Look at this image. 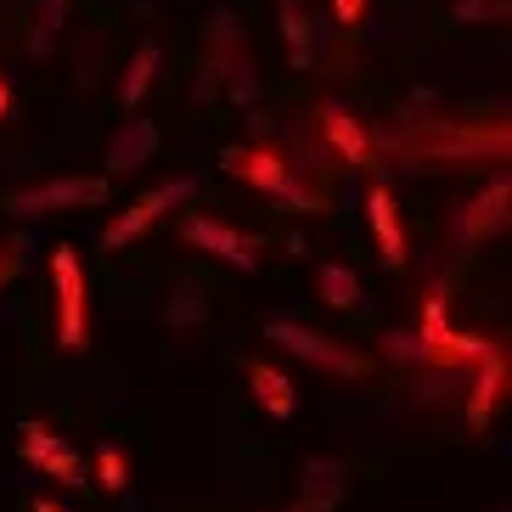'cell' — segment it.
<instances>
[{"instance_id":"6da1fadb","label":"cell","mask_w":512,"mask_h":512,"mask_svg":"<svg viewBox=\"0 0 512 512\" xmlns=\"http://www.w3.org/2000/svg\"><path fill=\"white\" fill-rule=\"evenodd\" d=\"M394 147H406L411 158H422V164H484V158H507L512 147V130L507 124H451V119H417V130L411 136H400L394 130Z\"/></svg>"},{"instance_id":"7a4b0ae2","label":"cell","mask_w":512,"mask_h":512,"mask_svg":"<svg viewBox=\"0 0 512 512\" xmlns=\"http://www.w3.org/2000/svg\"><path fill=\"white\" fill-rule=\"evenodd\" d=\"M51 282H57V349L85 355L91 349V287H85V265L68 242L51 248Z\"/></svg>"},{"instance_id":"3957f363","label":"cell","mask_w":512,"mask_h":512,"mask_svg":"<svg viewBox=\"0 0 512 512\" xmlns=\"http://www.w3.org/2000/svg\"><path fill=\"white\" fill-rule=\"evenodd\" d=\"M220 169H226V175H237V181H248V186H259V192L287 197V203H293V209H304V214L327 209L316 192H304V186L293 181V164H287L282 152H271V147H226V152H220Z\"/></svg>"},{"instance_id":"277c9868","label":"cell","mask_w":512,"mask_h":512,"mask_svg":"<svg viewBox=\"0 0 512 512\" xmlns=\"http://www.w3.org/2000/svg\"><path fill=\"white\" fill-rule=\"evenodd\" d=\"M85 203H107V175H57L40 186H17V192H6L0 209L12 220H46V214L85 209Z\"/></svg>"},{"instance_id":"5b68a950","label":"cell","mask_w":512,"mask_h":512,"mask_svg":"<svg viewBox=\"0 0 512 512\" xmlns=\"http://www.w3.org/2000/svg\"><path fill=\"white\" fill-rule=\"evenodd\" d=\"M417 344H422V361L428 366H473L490 349V338H479V332H456L451 327V299H445V287H434L428 293V304H422V327H417Z\"/></svg>"},{"instance_id":"8992f818","label":"cell","mask_w":512,"mask_h":512,"mask_svg":"<svg viewBox=\"0 0 512 512\" xmlns=\"http://www.w3.org/2000/svg\"><path fill=\"white\" fill-rule=\"evenodd\" d=\"M265 344L287 349V355H299V361L321 366V372H332V377H366L372 372L366 355H355V349H344V344H332V338H321V332H310L304 321H271V327H265Z\"/></svg>"},{"instance_id":"52a82bcc","label":"cell","mask_w":512,"mask_h":512,"mask_svg":"<svg viewBox=\"0 0 512 512\" xmlns=\"http://www.w3.org/2000/svg\"><path fill=\"white\" fill-rule=\"evenodd\" d=\"M192 197H197V181H186V175H175V181H164V186H152V192H141L124 214H113V220H107V231H102L107 248H124V242H136L141 231H152L169 209H175V203H192Z\"/></svg>"},{"instance_id":"ba28073f","label":"cell","mask_w":512,"mask_h":512,"mask_svg":"<svg viewBox=\"0 0 512 512\" xmlns=\"http://www.w3.org/2000/svg\"><path fill=\"white\" fill-rule=\"evenodd\" d=\"M181 237L192 242V248H203V254H214L220 265H231V271H254L259 254H265V242H259V237L226 226V220H214V214H186Z\"/></svg>"},{"instance_id":"9c48e42d","label":"cell","mask_w":512,"mask_h":512,"mask_svg":"<svg viewBox=\"0 0 512 512\" xmlns=\"http://www.w3.org/2000/svg\"><path fill=\"white\" fill-rule=\"evenodd\" d=\"M17 434H23V462H29V467H40L46 479L68 484V490L85 484V456H79L62 434H51L46 422H23Z\"/></svg>"},{"instance_id":"30bf717a","label":"cell","mask_w":512,"mask_h":512,"mask_svg":"<svg viewBox=\"0 0 512 512\" xmlns=\"http://www.w3.org/2000/svg\"><path fill=\"white\" fill-rule=\"evenodd\" d=\"M507 197H512V186H507V175H496V181L484 186L467 209H456V248H479V242H490V237H501L507 231V220H512V209H507Z\"/></svg>"},{"instance_id":"8fae6325","label":"cell","mask_w":512,"mask_h":512,"mask_svg":"<svg viewBox=\"0 0 512 512\" xmlns=\"http://www.w3.org/2000/svg\"><path fill=\"white\" fill-rule=\"evenodd\" d=\"M366 220H372V237H377V254L389 271L406 265V226H400V209H394V192L383 181L366 186Z\"/></svg>"},{"instance_id":"7c38bea8","label":"cell","mask_w":512,"mask_h":512,"mask_svg":"<svg viewBox=\"0 0 512 512\" xmlns=\"http://www.w3.org/2000/svg\"><path fill=\"white\" fill-rule=\"evenodd\" d=\"M321 136L332 141V152H338L344 164L372 169V136H366V124L355 119V113H344L338 102H327V107H321Z\"/></svg>"},{"instance_id":"4fadbf2b","label":"cell","mask_w":512,"mask_h":512,"mask_svg":"<svg viewBox=\"0 0 512 512\" xmlns=\"http://www.w3.org/2000/svg\"><path fill=\"white\" fill-rule=\"evenodd\" d=\"M473 366H479V389H473V400H467V422H473V428H484V422L496 417L501 394H507V349L490 344Z\"/></svg>"},{"instance_id":"5bb4252c","label":"cell","mask_w":512,"mask_h":512,"mask_svg":"<svg viewBox=\"0 0 512 512\" xmlns=\"http://www.w3.org/2000/svg\"><path fill=\"white\" fill-rule=\"evenodd\" d=\"M158 152V124L152 119H124L119 130H113V141H107V169L113 175H130V169H141Z\"/></svg>"},{"instance_id":"9a60e30c","label":"cell","mask_w":512,"mask_h":512,"mask_svg":"<svg viewBox=\"0 0 512 512\" xmlns=\"http://www.w3.org/2000/svg\"><path fill=\"white\" fill-rule=\"evenodd\" d=\"M338 501H344V462H310L304 467L299 512H332Z\"/></svg>"},{"instance_id":"2e32d148","label":"cell","mask_w":512,"mask_h":512,"mask_svg":"<svg viewBox=\"0 0 512 512\" xmlns=\"http://www.w3.org/2000/svg\"><path fill=\"white\" fill-rule=\"evenodd\" d=\"M248 383H254V394H259V406L271 411L276 422H287L293 411H299V394H293V383H287L276 366H265V361H248Z\"/></svg>"},{"instance_id":"e0dca14e","label":"cell","mask_w":512,"mask_h":512,"mask_svg":"<svg viewBox=\"0 0 512 512\" xmlns=\"http://www.w3.org/2000/svg\"><path fill=\"white\" fill-rule=\"evenodd\" d=\"M158 62H164L158 40H141V46H136V62H130V74H124V85H119V107H124V113H136L141 96L152 91V74H158Z\"/></svg>"},{"instance_id":"ac0fdd59","label":"cell","mask_w":512,"mask_h":512,"mask_svg":"<svg viewBox=\"0 0 512 512\" xmlns=\"http://www.w3.org/2000/svg\"><path fill=\"white\" fill-rule=\"evenodd\" d=\"M316 293H321V304H332V310H349V304H361V276L349 271V265H321Z\"/></svg>"},{"instance_id":"d6986e66","label":"cell","mask_w":512,"mask_h":512,"mask_svg":"<svg viewBox=\"0 0 512 512\" xmlns=\"http://www.w3.org/2000/svg\"><path fill=\"white\" fill-rule=\"evenodd\" d=\"M276 12H282V40H287V57L299 62H310V17H304V6L299 0H276Z\"/></svg>"},{"instance_id":"ffe728a7","label":"cell","mask_w":512,"mask_h":512,"mask_svg":"<svg viewBox=\"0 0 512 512\" xmlns=\"http://www.w3.org/2000/svg\"><path fill=\"white\" fill-rule=\"evenodd\" d=\"M62 17H68V0H40V17H34V34H29L34 57H51V51H57Z\"/></svg>"},{"instance_id":"44dd1931","label":"cell","mask_w":512,"mask_h":512,"mask_svg":"<svg viewBox=\"0 0 512 512\" xmlns=\"http://www.w3.org/2000/svg\"><path fill=\"white\" fill-rule=\"evenodd\" d=\"M96 484H102V490H113V496L130 484V462H124V451L113 445V439H107V445H96Z\"/></svg>"},{"instance_id":"7402d4cb","label":"cell","mask_w":512,"mask_h":512,"mask_svg":"<svg viewBox=\"0 0 512 512\" xmlns=\"http://www.w3.org/2000/svg\"><path fill=\"white\" fill-rule=\"evenodd\" d=\"M451 17L467 29H490V23H507V0H451Z\"/></svg>"},{"instance_id":"603a6c76","label":"cell","mask_w":512,"mask_h":512,"mask_svg":"<svg viewBox=\"0 0 512 512\" xmlns=\"http://www.w3.org/2000/svg\"><path fill=\"white\" fill-rule=\"evenodd\" d=\"M197 321H203V293L186 282L181 293L169 299V327H197Z\"/></svg>"},{"instance_id":"cb8c5ba5","label":"cell","mask_w":512,"mask_h":512,"mask_svg":"<svg viewBox=\"0 0 512 512\" xmlns=\"http://www.w3.org/2000/svg\"><path fill=\"white\" fill-rule=\"evenodd\" d=\"M23 248H29V237H23V231H17V237H6L0 242V287L12 282L17 271H23Z\"/></svg>"},{"instance_id":"d4e9b609","label":"cell","mask_w":512,"mask_h":512,"mask_svg":"<svg viewBox=\"0 0 512 512\" xmlns=\"http://www.w3.org/2000/svg\"><path fill=\"white\" fill-rule=\"evenodd\" d=\"M332 17H338V29H361L366 23V0H332Z\"/></svg>"},{"instance_id":"484cf974","label":"cell","mask_w":512,"mask_h":512,"mask_svg":"<svg viewBox=\"0 0 512 512\" xmlns=\"http://www.w3.org/2000/svg\"><path fill=\"white\" fill-rule=\"evenodd\" d=\"M383 344H389V355H394V361H422V344H417V332H389Z\"/></svg>"},{"instance_id":"4316f807","label":"cell","mask_w":512,"mask_h":512,"mask_svg":"<svg viewBox=\"0 0 512 512\" xmlns=\"http://www.w3.org/2000/svg\"><path fill=\"white\" fill-rule=\"evenodd\" d=\"M6 113H12V85L0 79V119H6Z\"/></svg>"},{"instance_id":"83f0119b","label":"cell","mask_w":512,"mask_h":512,"mask_svg":"<svg viewBox=\"0 0 512 512\" xmlns=\"http://www.w3.org/2000/svg\"><path fill=\"white\" fill-rule=\"evenodd\" d=\"M34 512H62L57 501H34Z\"/></svg>"}]
</instances>
